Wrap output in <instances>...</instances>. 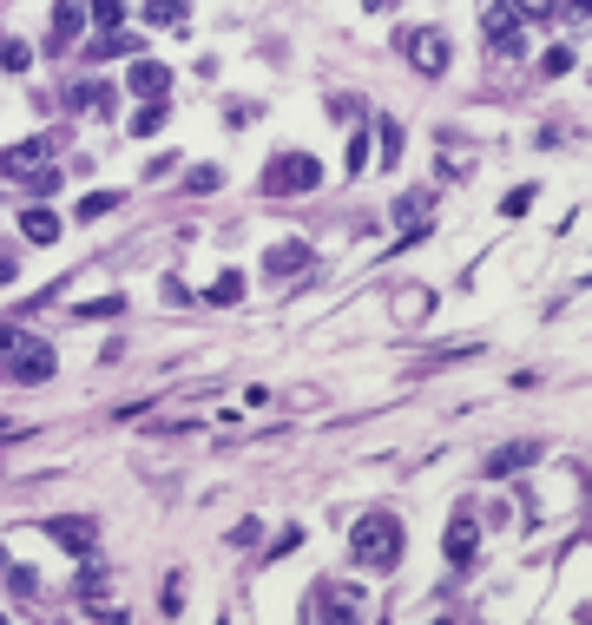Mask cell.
I'll list each match as a JSON object with an SVG mask.
<instances>
[{
	"instance_id": "cell-1",
	"label": "cell",
	"mask_w": 592,
	"mask_h": 625,
	"mask_svg": "<svg viewBox=\"0 0 592 625\" xmlns=\"http://www.w3.org/2000/svg\"><path fill=\"white\" fill-rule=\"evenodd\" d=\"M53 343H40L33 329L20 323H0V382H20V389H33V382H53Z\"/></svg>"
},
{
	"instance_id": "cell-2",
	"label": "cell",
	"mask_w": 592,
	"mask_h": 625,
	"mask_svg": "<svg viewBox=\"0 0 592 625\" xmlns=\"http://www.w3.org/2000/svg\"><path fill=\"white\" fill-rule=\"evenodd\" d=\"M349 553H356V566H369V573H389V566L402 560V520L395 514H362L356 527H349Z\"/></svg>"
},
{
	"instance_id": "cell-3",
	"label": "cell",
	"mask_w": 592,
	"mask_h": 625,
	"mask_svg": "<svg viewBox=\"0 0 592 625\" xmlns=\"http://www.w3.org/2000/svg\"><path fill=\"white\" fill-rule=\"evenodd\" d=\"M303 625H362V586L349 579H316L303 599Z\"/></svg>"
},
{
	"instance_id": "cell-4",
	"label": "cell",
	"mask_w": 592,
	"mask_h": 625,
	"mask_svg": "<svg viewBox=\"0 0 592 625\" xmlns=\"http://www.w3.org/2000/svg\"><path fill=\"white\" fill-rule=\"evenodd\" d=\"M323 185V165L310 152H277L264 172V198H290V191H316Z\"/></svg>"
},
{
	"instance_id": "cell-5",
	"label": "cell",
	"mask_w": 592,
	"mask_h": 625,
	"mask_svg": "<svg viewBox=\"0 0 592 625\" xmlns=\"http://www.w3.org/2000/svg\"><path fill=\"white\" fill-rule=\"evenodd\" d=\"M0 178H33V191H53L60 172L47 165V139H20L0 152Z\"/></svg>"
},
{
	"instance_id": "cell-6",
	"label": "cell",
	"mask_w": 592,
	"mask_h": 625,
	"mask_svg": "<svg viewBox=\"0 0 592 625\" xmlns=\"http://www.w3.org/2000/svg\"><path fill=\"white\" fill-rule=\"evenodd\" d=\"M402 53H408V60H415L428 79H441V73H448V60H454V53H448V33H441V27H415V33H402Z\"/></svg>"
},
{
	"instance_id": "cell-7",
	"label": "cell",
	"mask_w": 592,
	"mask_h": 625,
	"mask_svg": "<svg viewBox=\"0 0 592 625\" xmlns=\"http://www.w3.org/2000/svg\"><path fill=\"white\" fill-rule=\"evenodd\" d=\"M40 527H47V540H60L66 553H93V547H99V527H93V520H79V514L40 520Z\"/></svg>"
},
{
	"instance_id": "cell-8",
	"label": "cell",
	"mask_w": 592,
	"mask_h": 625,
	"mask_svg": "<svg viewBox=\"0 0 592 625\" xmlns=\"http://www.w3.org/2000/svg\"><path fill=\"white\" fill-rule=\"evenodd\" d=\"M481 27H487V40H494V53H520V20H514V7H487Z\"/></svg>"
},
{
	"instance_id": "cell-9",
	"label": "cell",
	"mask_w": 592,
	"mask_h": 625,
	"mask_svg": "<svg viewBox=\"0 0 592 625\" xmlns=\"http://www.w3.org/2000/svg\"><path fill=\"white\" fill-rule=\"evenodd\" d=\"M165 86H172V66H158V60H139V66H132V93H139V99L165 106Z\"/></svg>"
},
{
	"instance_id": "cell-10",
	"label": "cell",
	"mask_w": 592,
	"mask_h": 625,
	"mask_svg": "<svg viewBox=\"0 0 592 625\" xmlns=\"http://www.w3.org/2000/svg\"><path fill=\"white\" fill-rule=\"evenodd\" d=\"M527 461H540V441H514V448H494V454H487V474H494V481H507V474L527 468Z\"/></svg>"
},
{
	"instance_id": "cell-11",
	"label": "cell",
	"mask_w": 592,
	"mask_h": 625,
	"mask_svg": "<svg viewBox=\"0 0 592 625\" xmlns=\"http://www.w3.org/2000/svg\"><path fill=\"white\" fill-rule=\"evenodd\" d=\"M79 27H86V7H53V40H47V53H66L79 40Z\"/></svg>"
},
{
	"instance_id": "cell-12",
	"label": "cell",
	"mask_w": 592,
	"mask_h": 625,
	"mask_svg": "<svg viewBox=\"0 0 592 625\" xmlns=\"http://www.w3.org/2000/svg\"><path fill=\"white\" fill-rule=\"evenodd\" d=\"M303 264H310V244H296V237H283V244L264 257V270H270V277H290V270H303Z\"/></svg>"
},
{
	"instance_id": "cell-13",
	"label": "cell",
	"mask_w": 592,
	"mask_h": 625,
	"mask_svg": "<svg viewBox=\"0 0 592 625\" xmlns=\"http://www.w3.org/2000/svg\"><path fill=\"white\" fill-rule=\"evenodd\" d=\"M474 547H481L474 520H468V514H454V527H448V560H454V566H468V560H474Z\"/></svg>"
},
{
	"instance_id": "cell-14",
	"label": "cell",
	"mask_w": 592,
	"mask_h": 625,
	"mask_svg": "<svg viewBox=\"0 0 592 625\" xmlns=\"http://www.w3.org/2000/svg\"><path fill=\"white\" fill-rule=\"evenodd\" d=\"M20 231H27L33 244H53V237H60V218H53L47 204H27V211H20Z\"/></svg>"
},
{
	"instance_id": "cell-15",
	"label": "cell",
	"mask_w": 592,
	"mask_h": 625,
	"mask_svg": "<svg viewBox=\"0 0 592 625\" xmlns=\"http://www.w3.org/2000/svg\"><path fill=\"white\" fill-rule=\"evenodd\" d=\"M112 99H119V93H112V86H99V79H93V86H73V106H79V112H93V119H106Z\"/></svg>"
},
{
	"instance_id": "cell-16",
	"label": "cell",
	"mask_w": 592,
	"mask_h": 625,
	"mask_svg": "<svg viewBox=\"0 0 592 625\" xmlns=\"http://www.w3.org/2000/svg\"><path fill=\"white\" fill-rule=\"evenodd\" d=\"M375 139H382V152H375V158L395 172V165H402V125H395V119H375Z\"/></svg>"
},
{
	"instance_id": "cell-17",
	"label": "cell",
	"mask_w": 592,
	"mask_h": 625,
	"mask_svg": "<svg viewBox=\"0 0 592 625\" xmlns=\"http://www.w3.org/2000/svg\"><path fill=\"white\" fill-rule=\"evenodd\" d=\"M132 47H139L132 33H99V40H93L86 53H93V60H119V53H132Z\"/></svg>"
},
{
	"instance_id": "cell-18",
	"label": "cell",
	"mask_w": 592,
	"mask_h": 625,
	"mask_svg": "<svg viewBox=\"0 0 592 625\" xmlns=\"http://www.w3.org/2000/svg\"><path fill=\"white\" fill-rule=\"evenodd\" d=\"M119 191H93V198H86V204H79V224H93V218H112V211H119Z\"/></svg>"
},
{
	"instance_id": "cell-19",
	"label": "cell",
	"mask_w": 592,
	"mask_h": 625,
	"mask_svg": "<svg viewBox=\"0 0 592 625\" xmlns=\"http://www.w3.org/2000/svg\"><path fill=\"white\" fill-rule=\"evenodd\" d=\"M237 297H244V277H237V270H224V277L204 290V303H237Z\"/></svg>"
},
{
	"instance_id": "cell-20",
	"label": "cell",
	"mask_w": 592,
	"mask_h": 625,
	"mask_svg": "<svg viewBox=\"0 0 592 625\" xmlns=\"http://www.w3.org/2000/svg\"><path fill=\"white\" fill-rule=\"evenodd\" d=\"M0 66H7V73H27V66H33V47H20V40H0Z\"/></svg>"
},
{
	"instance_id": "cell-21",
	"label": "cell",
	"mask_w": 592,
	"mask_h": 625,
	"mask_svg": "<svg viewBox=\"0 0 592 625\" xmlns=\"http://www.w3.org/2000/svg\"><path fill=\"white\" fill-rule=\"evenodd\" d=\"M165 119H172V106H145L139 119H132V132H139V139H145V132H158V125H165Z\"/></svg>"
},
{
	"instance_id": "cell-22",
	"label": "cell",
	"mask_w": 592,
	"mask_h": 625,
	"mask_svg": "<svg viewBox=\"0 0 592 625\" xmlns=\"http://www.w3.org/2000/svg\"><path fill=\"white\" fill-rule=\"evenodd\" d=\"M79 316H99V323H112V316H125V297H99V303H86Z\"/></svg>"
},
{
	"instance_id": "cell-23",
	"label": "cell",
	"mask_w": 592,
	"mask_h": 625,
	"mask_svg": "<svg viewBox=\"0 0 592 625\" xmlns=\"http://www.w3.org/2000/svg\"><path fill=\"white\" fill-rule=\"evenodd\" d=\"M185 185H191V191H218V185H224V172H218V165H198V172H191Z\"/></svg>"
},
{
	"instance_id": "cell-24",
	"label": "cell",
	"mask_w": 592,
	"mask_h": 625,
	"mask_svg": "<svg viewBox=\"0 0 592 625\" xmlns=\"http://www.w3.org/2000/svg\"><path fill=\"white\" fill-rule=\"evenodd\" d=\"M7 579H14V593H40V579H33V566H7Z\"/></svg>"
},
{
	"instance_id": "cell-25",
	"label": "cell",
	"mask_w": 592,
	"mask_h": 625,
	"mask_svg": "<svg viewBox=\"0 0 592 625\" xmlns=\"http://www.w3.org/2000/svg\"><path fill=\"white\" fill-rule=\"evenodd\" d=\"M527 204H533V185H520V191H507V204H500V211H507V218H520Z\"/></svg>"
},
{
	"instance_id": "cell-26",
	"label": "cell",
	"mask_w": 592,
	"mask_h": 625,
	"mask_svg": "<svg viewBox=\"0 0 592 625\" xmlns=\"http://www.w3.org/2000/svg\"><path fill=\"white\" fill-rule=\"evenodd\" d=\"M402 316H408V323H415V316H428V290H408V297H402Z\"/></svg>"
},
{
	"instance_id": "cell-27",
	"label": "cell",
	"mask_w": 592,
	"mask_h": 625,
	"mask_svg": "<svg viewBox=\"0 0 592 625\" xmlns=\"http://www.w3.org/2000/svg\"><path fill=\"white\" fill-rule=\"evenodd\" d=\"M362 165H369V139L356 132V139H349V172H362Z\"/></svg>"
},
{
	"instance_id": "cell-28",
	"label": "cell",
	"mask_w": 592,
	"mask_h": 625,
	"mask_svg": "<svg viewBox=\"0 0 592 625\" xmlns=\"http://www.w3.org/2000/svg\"><path fill=\"white\" fill-rule=\"evenodd\" d=\"M14 270H20V264H14V250H0V283H14Z\"/></svg>"
},
{
	"instance_id": "cell-29",
	"label": "cell",
	"mask_w": 592,
	"mask_h": 625,
	"mask_svg": "<svg viewBox=\"0 0 592 625\" xmlns=\"http://www.w3.org/2000/svg\"><path fill=\"white\" fill-rule=\"evenodd\" d=\"M0 625H7V612H0Z\"/></svg>"
}]
</instances>
